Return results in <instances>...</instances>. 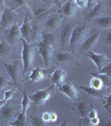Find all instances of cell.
<instances>
[{
	"label": "cell",
	"instance_id": "obj_29",
	"mask_svg": "<svg viewBox=\"0 0 111 126\" xmlns=\"http://www.w3.org/2000/svg\"><path fill=\"white\" fill-rule=\"evenodd\" d=\"M104 109L107 112V114L109 116H111V94L108 93L107 96L105 97V101L104 103Z\"/></svg>",
	"mask_w": 111,
	"mask_h": 126
},
{
	"label": "cell",
	"instance_id": "obj_24",
	"mask_svg": "<svg viewBox=\"0 0 111 126\" xmlns=\"http://www.w3.org/2000/svg\"><path fill=\"white\" fill-rule=\"evenodd\" d=\"M31 99L29 97L28 93L26 92H24L23 93V98H22V102H21V112L22 113H26V112L29 109V108L31 106Z\"/></svg>",
	"mask_w": 111,
	"mask_h": 126
},
{
	"label": "cell",
	"instance_id": "obj_30",
	"mask_svg": "<svg viewBox=\"0 0 111 126\" xmlns=\"http://www.w3.org/2000/svg\"><path fill=\"white\" fill-rule=\"evenodd\" d=\"M11 80L8 75H2L0 74V91L3 90L7 86L9 81Z\"/></svg>",
	"mask_w": 111,
	"mask_h": 126
},
{
	"label": "cell",
	"instance_id": "obj_26",
	"mask_svg": "<svg viewBox=\"0 0 111 126\" xmlns=\"http://www.w3.org/2000/svg\"><path fill=\"white\" fill-rule=\"evenodd\" d=\"M10 50H11V49H10L9 44L3 41L0 42V57L8 56L10 53Z\"/></svg>",
	"mask_w": 111,
	"mask_h": 126
},
{
	"label": "cell",
	"instance_id": "obj_23",
	"mask_svg": "<svg viewBox=\"0 0 111 126\" xmlns=\"http://www.w3.org/2000/svg\"><path fill=\"white\" fill-rule=\"evenodd\" d=\"M42 40V41H44V42H47V43L52 44L54 46L56 42V38L51 31L44 30L41 34V40Z\"/></svg>",
	"mask_w": 111,
	"mask_h": 126
},
{
	"label": "cell",
	"instance_id": "obj_2",
	"mask_svg": "<svg viewBox=\"0 0 111 126\" xmlns=\"http://www.w3.org/2000/svg\"><path fill=\"white\" fill-rule=\"evenodd\" d=\"M23 49H22V62H23V73L28 72L31 70L33 65L35 51L34 47L31 44L27 42L26 40H22Z\"/></svg>",
	"mask_w": 111,
	"mask_h": 126
},
{
	"label": "cell",
	"instance_id": "obj_5",
	"mask_svg": "<svg viewBox=\"0 0 111 126\" xmlns=\"http://www.w3.org/2000/svg\"><path fill=\"white\" fill-rule=\"evenodd\" d=\"M20 33H21V36L23 40L30 43L33 36V26L32 24V21L31 19L29 18V13L27 14L23 24L20 27Z\"/></svg>",
	"mask_w": 111,
	"mask_h": 126
},
{
	"label": "cell",
	"instance_id": "obj_32",
	"mask_svg": "<svg viewBox=\"0 0 111 126\" xmlns=\"http://www.w3.org/2000/svg\"><path fill=\"white\" fill-rule=\"evenodd\" d=\"M110 67H111V64L109 63V64L105 65L103 68L100 69V71H98L97 73H100V74H106V75H110Z\"/></svg>",
	"mask_w": 111,
	"mask_h": 126
},
{
	"label": "cell",
	"instance_id": "obj_37",
	"mask_svg": "<svg viewBox=\"0 0 111 126\" xmlns=\"http://www.w3.org/2000/svg\"><path fill=\"white\" fill-rule=\"evenodd\" d=\"M105 44L107 45L108 46H111V32L109 31L108 33H107V35L105 37Z\"/></svg>",
	"mask_w": 111,
	"mask_h": 126
},
{
	"label": "cell",
	"instance_id": "obj_12",
	"mask_svg": "<svg viewBox=\"0 0 111 126\" xmlns=\"http://www.w3.org/2000/svg\"><path fill=\"white\" fill-rule=\"evenodd\" d=\"M13 20H14V12L12 9L6 8L3 11V15L0 21V28L2 30L8 29L13 24Z\"/></svg>",
	"mask_w": 111,
	"mask_h": 126
},
{
	"label": "cell",
	"instance_id": "obj_9",
	"mask_svg": "<svg viewBox=\"0 0 111 126\" xmlns=\"http://www.w3.org/2000/svg\"><path fill=\"white\" fill-rule=\"evenodd\" d=\"M74 28V25L71 23H68L64 26V28L61 30L60 34V46L63 51L68 50V43H69V39L71 36L72 30Z\"/></svg>",
	"mask_w": 111,
	"mask_h": 126
},
{
	"label": "cell",
	"instance_id": "obj_8",
	"mask_svg": "<svg viewBox=\"0 0 111 126\" xmlns=\"http://www.w3.org/2000/svg\"><path fill=\"white\" fill-rule=\"evenodd\" d=\"M5 69L7 71V74L10 79L13 82L14 84L18 83L19 79V73L20 68V62L19 60H14L13 62L10 63H5L4 64Z\"/></svg>",
	"mask_w": 111,
	"mask_h": 126
},
{
	"label": "cell",
	"instance_id": "obj_38",
	"mask_svg": "<svg viewBox=\"0 0 111 126\" xmlns=\"http://www.w3.org/2000/svg\"><path fill=\"white\" fill-rule=\"evenodd\" d=\"M90 120V125H98L100 124V119L98 117H95L94 119H89Z\"/></svg>",
	"mask_w": 111,
	"mask_h": 126
},
{
	"label": "cell",
	"instance_id": "obj_15",
	"mask_svg": "<svg viewBox=\"0 0 111 126\" xmlns=\"http://www.w3.org/2000/svg\"><path fill=\"white\" fill-rule=\"evenodd\" d=\"M106 11V4L102 1H100L92 8V10L89 14V19H94L98 17L104 16V13Z\"/></svg>",
	"mask_w": 111,
	"mask_h": 126
},
{
	"label": "cell",
	"instance_id": "obj_13",
	"mask_svg": "<svg viewBox=\"0 0 111 126\" xmlns=\"http://www.w3.org/2000/svg\"><path fill=\"white\" fill-rule=\"evenodd\" d=\"M61 23V18L57 14H53L51 15H48L45 19L44 24L48 31H54L59 27Z\"/></svg>",
	"mask_w": 111,
	"mask_h": 126
},
{
	"label": "cell",
	"instance_id": "obj_19",
	"mask_svg": "<svg viewBox=\"0 0 111 126\" xmlns=\"http://www.w3.org/2000/svg\"><path fill=\"white\" fill-rule=\"evenodd\" d=\"M79 87L83 91H84L87 94L94 97H101L105 96V94L107 93V90L110 88V87H106V88L104 89V87H103L101 89H95L91 87H84V86H80Z\"/></svg>",
	"mask_w": 111,
	"mask_h": 126
},
{
	"label": "cell",
	"instance_id": "obj_33",
	"mask_svg": "<svg viewBox=\"0 0 111 126\" xmlns=\"http://www.w3.org/2000/svg\"><path fill=\"white\" fill-rule=\"evenodd\" d=\"M78 8L85 9L88 7V0H74Z\"/></svg>",
	"mask_w": 111,
	"mask_h": 126
},
{
	"label": "cell",
	"instance_id": "obj_41",
	"mask_svg": "<svg viewBox=\"0 0 111 126\" xmlns=\"http://www.w3.org/2000/svg\"><path fill=\"white\" fill-rule=\"evenodd\" d=\"M54 2H55V3L57 4L58 7H60L61 8L62 6L64 5V0H54Z\"/></svg>",
	"mask_w": 111,
	"mask_h": 126
},
{
	"label": "cell",
	"instance_id": "obj_20",
	"mask_svg": "<svg viewBox=\"0 0 111 126\" xmlns=\"http://www.w3.org/2000/svg\"><path fill=\"white\" fill-rule=\"evenodd\" d=\"M94 23L100 26L103 29L110 30L111 28V18L110 16H101L94 19Z\"/></svg>",
	"mask_w": 111,
	"mask_h": 126
},
{
	"label": "cell",
	"instance_id": "obj_6",
	"mask_svg": "<svg viewBox=\"0 0 111 126\" xmlns=\"http://www.w3.org/2000/svg\"><path fill=\"white\" fill-rule=\"evenodd\" d=\"M58 91L61 92L63 94H64L65 96H67L68 98L71 99L73 101H77L78 99V92L77 90L74 85L71 82H64L61 86H59L58 87Z\"/></svg>",
	"mask_w": 111,
	"mask_h": 126
},
{
	"label": "cell",
	"instance_id": "obj_36",
	"mask_svg": "<svg viewBox=\"0 0 111 126\" xmlns=\"http://www.w3.org/2000/svg\"><path fill=\"white\" fill-rule=\"evenodd\" d=\"M13 95H14V92L13 90H8L4 92V98L9 100V99H11L13 97Z\"/></svg>",
	"mask_w": 111,
	"mask_h": 126
},
{
	"label": "cell",
	"instance_id": "obj_17",
	"mask_svg": "<svg viewBox=\"0 0 111 126\" xmlns=\"http://www.w3.org/2000/svg\"><path fill=\"white\" fill-rule=\"evenodd\" d=\"M61 8L63 14L67 17H73L78 11V6L74 0H67Z\"/></svg>",
	"mask_w": 111,
	"mask_h": 126
},
{
	"label": "cell",
	"instance_id": "obj_25",
	"mask_svg": "<svg viewBox=\"0 0 111 126\" xmlns=\"http://www.w3.org/2000/svg\"><path fill=\"white\" fill-rule=\"evenodd\" d=\"M50 9V7H41L38 8L33 11V16L36 19H43L45 14H48Z\"/></svg>",
	"mask_w": 111,
	"mask_h": 126
},
{
	"label": "cell",
	"instance_id": "obj_10",
	"mask_svg": "<svg viewBox=\"0 0 111 126\" xmlns=\"http://www.w3.org/2000/svg\"><path fill=\"white\" fill-rule=\"evenodd\" d=\"M88 57L95 64L96 67L98 68V71L104 67L105 65L110 63V60L104 54H97L94 51H89L87 54Z\"/></svg>",
	"mask_w": 111,
	"mask_h": 126
},
{
	"label": "cell",
	"instance_id": "obj_4",
	"mask_svg": "<svg viewBox=\"0 0 111 126\" xmlns=\"http://www.w3.org/2000/svg\"><path fill=\"white\" fill-rule=\"evenodd\" d=\"M38 47H39V53L43 58L45 68H48L54 56V46L52 44L47 43V42L39 40V42L38 43Z\"/></svg>",
	"mask_w": 111,
	"mask_h": 126
},
{
	"label": "cell",
	"instance_id": "obj_39",
	"mask_svg": "<svg viewBox=\"0 0 111 126\" xmlns=\"http://www.w3.org/2000/svg\"><path fill=\"white\" fill-rule=\"evenodd\" d=\"M100 0H88V7L93 8L97 3H98V2H100Z\"/></svg>",
	"mask_w": 111,
	"mask_h": 126
},
{
	"label": "cell",
	"instance_id": "obj_16",
	"mask_svg": "<svg viewBox=\"0 0 111 126\" xmlns=\"http://www.w3.org/2000/svg\"><path fill=\"white\" fill-rule=\"evenodd\" d=\"M44 78H45V75H44V70L41 67L38 66V67L31 69V74L27 78L23 79V82L29 80L31 82H41Z\"/></svg>",
	"mask_w": 111,
	"mask_h": 126
},
{
	"label": "cell",
	"instance_id": "obj_21",
	"mask_svg": "<svg viewBox=\"0 0 111 126\" xmlns=\"http://www.w3.org/2000/svg\"><path fill=\"white\" fill-rule=\"evenodd\" d=\"M76 108H77V112L78 115L82 119H86L89 111V103L85 102V101H81V102L78 103Z\"/></svg>",
	"mask_w": 111,
	"mask_h": 126
},
{
	"label": "cell",
	"instance_id": "obj_11",
	"mask_svg": "<svg viewBox=\"0 0 111 126\" xmlns=\"http://www.w3.org/2000/svg\"><path fill=\"white\" fill-rule=\"evenodd\" d=\"M22 38L20 33V26L17 23H13L9 28V31L7 34L8 42L11 45H15Z\"/></svg>",
	"mask_w": 111,
	"mask_h": 126
},
{
	"label": "cell",
	"instance_id": "obj_34",
	"mask_svg": "<svg viewBox=\"0 0 111 126\" xmlns=\"http://www.w3.org/2000/svg\"><path fill=\"white\" fill-rule=\"evenodd\" d=\"M42 119H43L44 123H49V122H51V113L46 112V113H43Z\"/></svg>",
	"mask_w": 111,
	"mask_h": 126
},
{
	"label": "cell",
	"instance_id": "obj_18",
	"mask_svg": "<svg viewBox=\"0 0 111 126\" xmlns=\"http://www.w3.org/2000/svg\"><path fill=\"white\" fill-rule=\"evenodd\" d=\"M56 61L59 64H70L75 61L74 55L70 51H61L56 56Z\"/></svg>",
	"mask_w": 111,
	"mask_h": 126
},
{
	"label": "cell",
	"instance_id": "obj_28",
	"mask_svg": "<svg viewBox=\"0 0 111 126\" xmlns=\"http://www.w3.org/2000/svg\"><path fill=\"white\" fill-rule=\"evenodd\" d=\"M90 87L95 89H101L104 87V84L100 78L94 76V78L91 79V82H90Z\"/></svg>",
	"mask_w": 111,
	"mask_h": 126
},
{
	"label": "cell",
	"instance_id": "obj_27",
	"mask_svg": "<svg viewBox=\"0 0 111 126\" xmlns=\"http://www.w3.org/2000/svg\"><path fill=\"white\" fill-rule=\"evenodd\" d=\"M93 76H96L98 78H100L102 80V82H104V86L107 87H110V83H111V78L110 75H106V74H100V73H97V72H94L92 73Z\"/></svg>",
	"mask_w": 111,
	"mask_h": 126
},
{
	"label": "cell",
	"instance_id": "obj_43",
	"mask_svg": "<svg viewBox=\"0 0 111 126\" xmlns=\"http://www.w3.org/2000/svg\"><path fill=\"white\" fill-rule=\"evenodd\" d=\"M3 9L0 8V21H1V19H2V15H3Z\"/></svg>",
	"mask_w": 111,
	"mask_h": 126
},
{
	"label": "cell",
	"instance_id": "obj_7",
	"mask_svg": "<svg viewBox=\"0 0 111 126\" xmlns=\"http://www.w3.org/2000/svg\"><path fill=\"white\" fill-rule=\"evenodd\" d=\"M100 38V34L99 32L93 34L92 35H90L89 37H88L87 39L84 40V41L83 42L80 46L79 50L80 52L84 53V52H89L97 46V44L99 43V40Z\"/></svg>",
	"mask_w": 111,
	"mask_h": 126
},
{
	"label": "cell",
	"instance_id": "obj_42",
	"mask_svg": "<svg viewBox=\"0 0 111 126\" xmlns=\"http://www.w3.org/2000/svg\"><path fill=\"white\" fill-rule=\"evenodd\" d=\"M58 116L55 113H51V122H55L57 120Z\"/></svg>",
	"mask_w": 111,
	"mask_h": 126
},
{
	"label": "cell",
	"instance_id": "obj_1",
	"mask_svg": "<svg viewBox=\"0 0 111 126\" xmlns=\"http://www.w3.org/2000/svg\"><path fill=\"white\" fill-rule=\"evenodd\" d=\"M88 30V22H83V23L74 26L69 39L68 50H69L70 52L77 50L78 47L81 46V44L84 41V40L86 39Z\"/></svg>",
	"mask_w": 111,
	"mask_h": 126
},
{
	"label": "cell",
	"instance_id": "obj_14",
	"mask_svg": "<svg viewBox=\"0 0 111 126\" xmlns=\"http://www.w3.org/2000/svg\"><path fill=\"white\" fill-rule=\"evenodd\" d=\"M67 73L61 68L56 69L51 75V83L54 87H58L64 82Z\"/></svg>",
	"mask_w": 111,
	"mask_h": 126
},
{
	"label": "cell",
	"instance_id": "obj_3",
	"mask_svg": "<svg viewBox=\"0 0 111 126\" xmlns=\"http://www.w3.org/2000/svg\"><path fill=\"white\" fill-rule=\"evenodd\" d=\"M54 87L52 85V86L48 87L45 89L36 91L29 97L30 99H31V102L33 103L35 105H38V106H43L44 103H47V101L52 97L54 92Z\"/></svg>",
	"mask_w": 111,
	"mask_h": 126
},
{
	"label": "cell",
	"instance_id": "obj_40",
	"mask_svg": "<svg viewBox=\"0 0 111 126\" xmlns=\"http://www.w3.org/2000/svg\"><path fill=\"white\" fill-rule=\"evenodd\" d=\"M8 101H9V100H8V99H6V98H4V97H3V99L0 100V109H3V108L5 106L6 103H7Z\"/></svg>",
	"mask_w": 111,
	"mask_h": 126
},
{
	"label": "cell",
	"instance_id": "obj_22",
	"mask_svg": "<svg viewBox=\"0 0 111 126\" xmlns=\"http://www.w3.org/2000/svg\"><path fill=\"white\" fill-rule=\"evenodd\" d=\"M2 113V116L5 119H12L16 113V109L15 107L13 106H4L3 109H0Z\"/></svg>",
	"mask_w": 111,
	"mask_h": 126
},
{
	"label": "cell",
	"instance_id": "obj_35",
	"mask_svg": "<svg viewBox=\"0 0 111 126\" xmlns=\"http://www.w3.org/2000/svg\"><path fill=\"white\" fill-rule=\"evenodd\" d=\"M87 117H89V119H94V118H95V117H98V112L96 111V109H91V110L89 111Z\"/></svg>",
	"mask_w": 111,
	"mask_h": 126
},
{
	"label": "cell",
	"instance_id": "obj_31",
	"mask_svg": "<svg viewBox=\"0 0 111 126\" xmlns=\"http://www.w3.org/2000/svg\"><path fill=\"white\" fill-rule=\"evenodd\" d=\"M31 122H32V125H34V126H44V125H45V123L43 121V119H40V118H38V117L32 118Z\"/></svg>",
	"mask_w": 111,
	"mask_h": 126
}]
</instances>
